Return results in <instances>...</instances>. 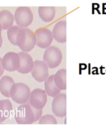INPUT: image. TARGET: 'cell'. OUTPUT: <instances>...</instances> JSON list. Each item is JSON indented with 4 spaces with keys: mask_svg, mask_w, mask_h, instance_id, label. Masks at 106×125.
Wrapping results in <instances>:
<instances>
[{
    "mask_svg": "<svg viewBox=\"0 0 106 125\" xmlns=\"http://www.w3.org/2000/svg\"><path fill=\"white\" fill-rule=\"evenodd\" d=\"M42 114V110L37 109L27 102L16 109L15 118L18 124H31L39 120Z\"/></svg>",
    "mask_w": 106,
    "mask_h": 125,
    "instance_id": "obj_1",
    "label": "cell"
},
{
    "mask_svg": "<svg viewBox=\"0 0 106 125\" xmlns=\"http://www.w3.org/2000/svg\"><path fill=\"white\" fill-rule=\"evenodd\" d=\"M17 46L25 52L31 51L36 44L35 35L30 29L21 28L19 31L16 38Z\"/></svg>",
    "mask_w": 106,
    "mask_h": 125,
    "instance_id": "obj_2",
    "label": "cell"
},
{
    "mask_svg": "<svg viewBox=\"0 0 106 125\" xmlns=\"http://www.w3.org/2000/svg\"><path fill=\"white\" fill-rule=\"evenodd\" d=\"M30 89L26 84L22 83H15L10 90V97L17 104L27 103L30 98Z\"/></svg>",
    "mask_w": 106,
    "mask_h": 125,
    "instance_id": "obj_3",
    "label": "cell"
},
{
    "mask_svg": "<svg viewBox=\"0 0 106 125\" xmlns=\"http://www.w3.org/2000/svg\"><path fill=\"white\" fill-rule=\"evenodd\" d=\"M62 58V53L59 48L55 46H51L44 51L43 61L49 68H54L59 65Z\"/></svg>",
    "mask_w": 106,
    "mask_h": 125,
    "instance_id": "obj_4",
    "label": "cell"
},
{
    "mask_svg": "<svg viewBox=\"0 0 106 125\" xmlns=\"http://www.w3.org/2000/svg\"><path fill=\"white\" fill-rule=\"evenodd\" d=\"M14 19L17 26L21 28H27L33 22V12L29 7H19L15 12Z\"/></svg>",
    "mask_w": 106,
    "mask_h": 125,
    "instance_id": "obj_5",
    "label": "cell"
},
{
    "mask_svg": "<svg viewBox=\"0 0 106 125\" xmlns=\"http://www.w3.org/2000/svg\"><path fill=\"white\" fill-rule=\"evenodd\" d=\"M36 40V45L41 48L49 47L53 40V36L51 31L47 28H40L34 32Z\"/></svg>",
    "mask_w": 106,
    "mask_h": 125,
    "instance_id": "obj_6",
    "label": "cell"
},
{
    "mask_svg": "<svg viewBox=\"0 0 106 125\" xmlns=\"http://www.w3.org/2000/svg\"><path fill=\"white\" fill-rule=\"evenodd\" d=\"M47 101V93L45 91L36 88L30 93L29 102L34 108L38 110H42Z\"/></svg>",
    "mask_w": 106,
    "mask_h": 125,
    "instance_id": "obj_7",
    "label": "cell"
},
{
    "mask_svg": "<svg viewBox=\"0 0 106 125\" xmlns=\"http://www.w3.org/2000/svg\"><path fill=\"white\" fill-rule=\"evenodd\" d=\"M52 109L56 116L63 118L66 115V95L61 93L54 97L52 103Z\"/></svg>",
    "mask_w": 106,
    "mask_h": 125,
    "instance_id": "obj_8",
    "label": "cell"
},
{
    "mask_svg": "<svg viewBox=\"0 0 106 125\" xmlns=\"http://www.w3.org/2000/svg\"><path fill=\"white\" fill-rule=\"evenodd\" d=\"M31 74L34 79L39 82L45 81L49 75L48 67L44 61H35L34 62Z\"/></svg>",
    "mask_w": 106,
    "mask_h": 125,
    "instance_id": "obj_9",
    "label": "cell"
},
{
    "mask_svg": "<svg viewBox=\"0 0 106 125\" xmlns=\"http://www.w3.org/2000/svg\"><path fill=\"white\" fill-rule=\"evenodd\" d=\"M2 63L3 68L7 71H17L20 66V58L18 53L10 52L6 53L2 58Z\"/></svg>",
    "mask_w": 106,
    "mask_h": 125,
    "instance_id": "obj_10",
    "label": "cell"
},
{
    "mask_svg": "<svg viewBox=\"0 0 106 125\" xmlns=\"http://www.w3.org/2000/svg\"><path fill=\"white\" fill-rule=\"evenodd\" d=\"M20 58V66L17 70L22 74H27L33 70L34 61L31 56L25 52L18 53Z\"/></svg>",
    "mask_w": 106,
    "mask_h": 125,
    "instance_id": "obj_11",
    "label": "cell"
},
{
    "mask_svg": "<svg viewBox=\"0 0 106 125\" xmlns=\"http://www.w3.org/2000/svg\"><path fill=\"white\" fill-rule=\"evenodd\" d=\"M53 37L56 41L60 43L66 42V21H58L53 29Z\"/></svg>",
    "mask_w": 106,
    "mask_h": 125,
    "instance_id": "obj_12",
    "label": "cell"
},
{
    "mask_svg": "<svg viewBox=\"0 0 106 125\" xmlns=\"http://www.w3.org/2000/svg\"><path fill=\"white\" fill-rule=\"evenodd\" d=\"M45 91L47 94L54 98L59 94L61 90L58 88L54 81V75H50L44 82Z\"/></svg>",
    "mask_w": 106,
    "mask_h": 125,
    "instance_id": "obj_13",
    "label": "cell"
},
{
    "mask_svg": "<svg viewBox=\"0 0 106 125\" xmlns=\"http://www.w3.org/2000/svg\"><path fill=\"white\" fill-rule=\"evenodd\" d=\"M15 83L13 78L8 75H5L0 80V91L2 94L7 98H10V88Z\"/></svg>",
    "mask_w": 106,
    "mask_h": 125,
    "instance_id": "obj_14",
    "label": "cell"
},
{
    "mask_svg": "<svg viewBox=\"0 0 106 125\" xmlns=\"http://www.w3.org/2000/svg\"><path fill=\"white\" fill-rule=\"evenodd\" d=\"M14 20V16L8 10H3L0 11V21L3 30H7L13 26Z\"/></svg>",
    "mask_w": 106,
    "mask_h": 125,
    "instance_id": "obj_15",
    "label": "cell"
},
{
    "mask_svg": "<svg viewBox=\"0 0 106 125\" xmlns=\"http://www.w3.org/2000/svg\"><path fill=\"white\" fill-rule=\"evenodd\" d=\"M39 15L41 19L45 22H50L55 16L56 9L54 7L40 6L38 8Z\"/></svg>",
    "mask_w": 106,
    "mask_h": 125,
    "instance_id": "obj_16",
    "label": "cell"
},
{
    "mask_svg": "<svg viewBox=\"0 0 106 125\" xmlns=\"http://www.w3.org/2000/svg\"><path fill=\"white\" fill-rule=\"evenodd\" d=\"M13 110V105L8 99L0 101V123L3 122L10 116Z\"/></svg>",
    "mask_w": 106,
    "mask_h": 125,
    "instance_id": "obj_17",
    "label": "cell"
},
{
    "mask_svg": "<svg viewBox=\"0 0 106 125\" xmlns=\"http://www.w3.org/2000/svg\"><path fill=\"white\" fill-rule=\"evenodd\" d=\"M56 84L60 89H66V70L61 69L58 70L54 75Z\"/></svg>",
    "mask_w": 106,
    "mask_h": 125,
    "instance_id": "obj_18",
    "label": "cell"
},
{
    "mask_svg": "<svg viewBox=\"0 0 106 125\" xmlns=\"http://www.w3.org/2000/svg\"><path fill=\"white\" fill-rule=\"evenodd\" d=\"M21 27L19 26H13L7 30L8 38L10 42L15 46H17L16 38L19 31Z\"/></svg>",
    "mask_w": 106,
    "mask_h": 125,
    "instance_id": "obj_19",
    "label": "cell"
},
{
    "mask_svg": "<svg viewBox=\"0 0 106 125\" xmlns=\"http://www.w3.org/2000/svg\"><path fill=\"white\" fill-rule=\"evenodd\" d=\"M39 124H57V119L54 115L50 114L44 115L40 118Z\"/></svg>",
    "mask_w": 106,
    "mask_h": 125,
    "instance_id": "obj_20",
    "label": "cell"
},
{
    "mask_svg": "<svg viewBox=\"0 0 106 125\" xmlns=\"http://www.w3.org/2000/svg\"><path fill=\"white\" fill-rule=\"evenodd\" d=\"M2 59L0 57V77H1L2 75H3L5 70L2 65Z\"/></svg>",
    "mask_w": 106,
    "mask_h": 125,
    "instance_id": "obj_21",
    "label": "cell"
},
{
    "mask_svg": "<svg viewBox=\"0 0 106 125\" xmlns=\"http://www.w3.org/2000/svg\"><path fill=\"white\" fill-rule=\"evenodd\" d=\"M1 31L0 30V48L1 47L3 43V38L2 36Z\"/></svg>",
    "mask_w": 106,
    "mask_h": 125,
    "instance_id": "obj_22",
    "label": "cell"
},
{
    "mask_svg": "<svg viewBox=\"0 0 106 125\" xmlns=\"http://www.w3.org/2000/svg\"><path fill=\"white\" fill-rule=\"evenodd\" d=\"M3 30V29H2V26L1 23V22L0 21V31H1Z\"/></svg>",
    "mask_w": 106,
    "mask_h": 125,
    "instance_id": "obj_23",
    "label": "cell"
},
{
    "mask_svg": "<svg viewBox=\"0 0 106 125\" xmlns=\"http://www.w3.org/2000/svg\"></svg>",
    "mask_w": 106,
    "mask_h": 125,
    "instance_id": "obj_24",
    "label": "cell"
}]
</instances>
